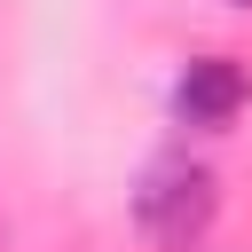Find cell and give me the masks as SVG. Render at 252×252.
I'll use <instances>...</instances> for the list:
<instances>
[{
	"mask_svg": "<svg viewBox=\"0 0 252 252\" xmlns=\"http://www.w3.org/2000/svg\"><path fill=\"white\" fill-rule=\"evenodd\" d=\"M228 8H252V0H228Z\"/></svg>",
	"mask_w": 252,
	"mask_h": 252,
	"instance_id": "3957f363",
	"label": "cell"
},
{
	"mask_svg": "<svg viewBox=\"0 0 252 252\" xmlns=\"http://www.w3.org/2000/svg\"><path fill=\"white\" fill-rule=\"evenodd\" d=\"M213 213H220V181H213L205 165H189V158L150 165L142 189H134V228H142L158 252H189V244H205Z\"/></svg>",
	"mask_w": 252,
	"mask_h": 252,
	"instance_id": "6da1fadb",
	"label": "cell"
},
{
	"mask_svg": "<svg viewBox=\"0 0 252 252\" xmlns=\"http://www.w3.org/2000/svg\"><path fill=\"white\" fill-rule=\"evenodd\" d=\"M244 102H252V71H244L236 55H197V63H181V79H173V118L197 126V134L228 126Z\"/></svg>",
	"mask_w": 252,
	"mask_h": 252,
	"instance_id": "7a4b0ae2",
	"label": "cell"
}]
</instances>
